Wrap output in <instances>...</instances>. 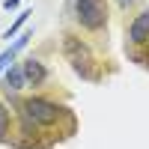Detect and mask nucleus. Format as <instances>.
Masks as SVG:
<instances>
[{
	"label": "nucleus",
	"mask_w": 149,
	"mask_h": 149,
	"mask_svg": "<svg viewBox=\"0 0 149 149\" xmlns=\"http://www.w3.org/2000/svg\"><path fill=\"white\" fill-rule=\"evenodd\" d=\"M18 3H21V0H6V3H3V6H6V9H15Z\"/></svg>",
	"instance_id": "9d476101"
},
{
	"label": "nucleus",
	"mask_w": 149,
	"mask_h": 149,
	"mask_svg": "<svg viewBox=\"0 0 149 149\" xmlns=\"http://www.w3.org/2000/svg\"><path fill=\"white\" fill-rule=\"evenodd\" d=\"M63 51L69 57V63L74 66V72L84 74V78H93L90 72H86V66L93 63V54H90V48H86L81 39H74V36H63Z\"/></svg>",
	"instance_id": "7ed1b4c3"
},
{
	"label": "nucleus",
	"mask_w": 149,
	"mask_h": 149,
	"mask_svg": "<svg viewBox=\"0 0 149 149\" xmlns=\"http://www.w3.org/2000/svg\"><path fill=\"white\" fill-rule=\"evenodd\" d=\"M30 15H33V12H30V9H24V12H18V18H15V24H12V27H9V30L3 33V39H9V36H15V33H18V30L24 27V21H27Z\"/></svg>",
	"instance_id": "1a4fd4ad"
},
{
	"label": "nucleus",
	"mask_w": 149,
	"mask_h": 149,
	"mask_svg": "<svg viewBox=\"0 0 149 149\" xmlns=\"http://www.w3.org/2000/svg\"><path fill=\"white\" fill-rule=\"evenodd\" d=\"M66 107H60L54 102H48V98H24L21 102V125L27 134L36 131V125H54V122L63 116Z\"/></svg>",
	"instance_id": "f257e3e1"
},
{
	"label": "nucleus",
	"mask_w": 149,
	"mask_h": 149,
	"mask_svg": "<svg viewBox=\"0 0 149 149\" xmlns=\"http://www.w3.org/2000/svg\"><path fill=\"white\" fill-rule=\"evenodd\" d=\"M9 137V107L0 102V143Z\"/></svg>",
	"instance_id": "6e6552de"
},
{
	"label": "nucleus",
	"mask_w": 149,
	"mask_h": 149,
	"mask_svg": "<svg viewBox=\"0 0 149 149\" xmlns=\"http://www.w3.org/2000/svg\"><path fill=\"white\" fill-rule=\"evenodd\" d=\"M30 39H33V36H30V33H24L21 39H15V45H12V48H6V51L0 54V72H6V69L12 66V60H15V54H18L21 48H24V45L30 42Z\"/></svg>",
	"instance_id": "0eeeda50"
},
{
	"label": "nucleus",
	"mask_w": 149,
	"mask_h": 149,
	"mask_svg": "<svg viewBox=\"0 0 149 149\" xmlns=\"http://www.w3.org/2000/svg\"><path fill=\"white\" fill-rule=\"evenodd\" d=\"M128 42L131 45H146L149 42V9H143L128 27Z\"/></svg>",
	"instance_id": "20e7f679"
},
{
	"label": "nucleus",
	"mask_w": 149,
	"mask_h": 149,
	"mask_svg": "<svg viewBox=\"0 0 149 149\" xmlns=\"http://www.w3.org/2000/svg\"><path fill=\"white\" fill-rule=\"evenodd\" d=\"M131 3H134V0H119V6H122V9H128Z\"/></svg>",
	"instance_id": "9b49d317"
},
{
	"label": "nucleus",
	"mask_w": 149,
	"mask_h": 149,
	"mask_svg": "<svg viewBox=\"0 0 149 149\" xmlns=\"http://www.w3.org/2000/svg\"><path fill=\"white\" fill-rule=\"evenodd\" d=\"M21 69H24V78H27L33 86H39V84H45V78H48V69L39 63V60H24V63H21Z\"/></svg>",
	"instance_id": "39448f33"
},
{
	"label": "nucleus",
	"mask_w": 149,
	"mask_h": 149,
	"mask_svg": "<svg viewBox=\"0 0 149 149\" xmlns=\"http://www.w3.org/2000/svg\"><path fill=\"white\" fill-rule=\"evenodd\" d=\"M24 84H27L24 69H21V66H9V72L3 74V90H6V93H18Z\"/></svg>",
	"instance_id": "423d86ee"
},
{
	"label": "nucleus",
	"mask_w": 149,
	"mask_h": 149,
	"mask_svg": "<svg viewBox=\"0 0 149 149\" xmlns=\"http://www.w3.org/2000/svg\"><path fill=\"white\" fill-rule=\"evenodd\" d=\"M74 18L86 30H102L107 24V6L104 0H74Z\"/></svg>",
	"instance_id": "f03ea898"
}]
</instances>
